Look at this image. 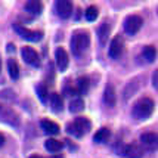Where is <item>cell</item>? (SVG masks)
Returning a JSON list of instances; mask_svg holds the SVG:
<instances>
[{"label": "cell", "instance_id": "6da1fadb", "mask_svg": "<svg viewBox=\"0 0 158 158\" xmlns=\"http://www.w3.org/2000/svg\"><path fill=\"white\" fill-rule=\"evenodd\" d=\"M154 106H155V103L151 98H140L138 102L135 103L131 114L138 120H146V118L151 117V114L154 112Z\"/></svg>", "mask_w": 158, "mask_h": 158}, {"label": "cell", "instance_id": "7a4b0ae2", "mask_svg": "<svg viewBox=\"0 0 158 158\" xmlns=\"http://www.w3.org/2000/svg\"><path fill=\"white\" fill-rule=\"evenodd\" d=\"M90 44V35L86 31H76L71 37V50L74 55H81Z\"/></svg>", "mask_w": 158, "mask_h": 158}, {"label": "cell", "instance_id": "3957f363", "mask_svg": "<svg viewBox=\"0 0 158 158\" xmlns=\"http://www.w3.org/2000/svg\"><path fill=\"white\" fill-rule=\"evenodd\" d=\"M90 127H92L90 120H87V118H84V117H77L73 123L68 124V129L67 130L74 138H83L90 130Z\"/></svg>", "mask_w": 158, "mask_h": 158}, {"label": "cell", "instance_id": "277c9868", "mask_svg": "<svg viewBox=\"0 0 158 158\" xmlns=\"http://www.w3.org/2000/svg\"><path fill=\"white\" fill-rule=\"evenodd\" d=\"M0 121L9 124L12 127H18L21 123L19 115L10 106H7V105H0Z\"/></svg>", "mask_w": 158, "mask_h": 158}, {"label": "cell", "instance_id": "5b68a950", "mask_svg": "<svg viewBox=\"0 0 158 158\" xmlns=\"http://www.w3.org/2000/svg\"><path fill=\"white\" fill-rule=\"evenodd\" d=\"M143 24V19L139 15H129L124 21V31L129 35H135Z\"/></svg>", "mask_w": 158, "mask_h": 158}, {"label": "cell", "instance_id": "8992f818", "mask_svg": "<svg viewBox=\"0 0 158 158\" xmlns=\"http://www.w3.org/2000/svg\"><path fill=\"white\" fill-rule=\"evenodd\" d=\"M14 30L21 35V37H22V39H24V40L33 41V43L40 41L41 37H43V33H41V31H31V30L22 27V25H18V24H15L14 25Z\"/></svg>", "mask_w": 158, "mask_h": 158}, {"label": "cell", "instance_id": "52a82bcc", "mask_svg": "<svg viewBox=\"0 0 158 158\" xmlns=\"http://www.w3.org/2000/svg\"><path fill=\"white\" fill-rule=\"evenodd\" d=\"M21 56H22V59L27 62V64H30V65H34V67H39V65H40L39 53H37L33 48H30V46L22 48V50H21Z\"/></svg>", "mask_w": 158, "mask_h": 158}, {"label": "cell", "instance_id": "ba28073f", "mask_svg": "<svg viewBox=\"0 0 158 158\" xmlns=\"http://www.w3.org/2000/svg\"><path fill=\"white\" fill-rule=\"evenodd\" d=\"M123 49H124V43H123L121 35H115V37L112 39V41H111V44H110V49H108V55H110L111 59H117L118 56L121 55Z\"/></svg>", "mask_w": 158, "mask_h": 158}, {"label": "cell", "instance_id": "9c48e42d", "mask_svg": "<svg viewBox=\"0 0 158 158\" xmlns=\"http://www.w3.org/2000/svg\"><path fill=\"white\" fill-rule=\"evenodd\" d=\"M55 9H56V14H58L59 18L67 19V18H69L71 14H73V3L68 2V0H59V2H56Z\"/></svg>", "mask_w": 158, "mask_h": 158}, {"label": "cell", "instance_id": "30bf717a", "mask_svg": "<svg viewBox=\"0 0 158 158\" xmlns=\"http://www.w3.org/2000/svg\"><path fill=\"white\" fill-rule=\"evenodd\" d=\"M55 58H56V65L59 71H65L68 68V64H69V58H68V53L67 50L64 48H58L55 50Z\"/></svg>", "mask_w": 158, "mask_h": 158}, {"label": "cell", "instance_id": "8fae6325", "mask_svg": "<svg viewBox=\"0 0 158 158\" xmlns=\"http://www.w3.org/2000/svg\"><path fill=\"white\" fill-rule=\"evenodd\" d=\"M140 142H142V145H143L148 151H154V149L157 148L158 138L154 131H146V133H143V135L140 136Z\"/></svg>", "mask_w": 158, "mask_h": 158}, {"label": "cell", "instance_id": "7c38bea8", "mask_svg": "<svg viewBox=\"0 0 158 158\" xmlns=\"http://www.w3.org/2000/svg\"><path fill=\"white\" fill-rule=\"evenodd\" d=\"M123 154L126 158H142L145 152L142 149V146H139L136 143H130L123 148Z\"/></svg>", "mask_w": 158, "mask_h": 158}, {"label": "cell", "instance_id": "4fadbf2b", "mask_svg": "<svg viewBox=\"0 0 158 158\" xmlns=\"http://www.w3.org/2000/svg\"><path fill=\"white\" fill-rule=\"evenodd\" d=\"M103 103L106 105V106H114L115 102H117V95H115V89H114V86L112 84H106L105 86V89H103Z\"/></svg>", "mask_w": 158, "mask_h": 158}, {"label": "cell", "instance_id": "5bb4252c", "mask_svg": "<svg viewBox=\"0 0 158 158\" xmlns=\"http://www.w3.org/2000/svg\"><path fill=\"white\" fill-rule=\"evenodd\" d=\"M139 87H140V83H139L138 78H133V80H130V81L124 86L123 98L126 99V101H129V99H130V98L139 90Z\"/></svg>", "mask_w": 158, "mask_h": 158}, {"label": "cell", "instance_id": "9a60e30c", "mask_svg": "<svg viewBox=\"0 0 158 158\" xmlns=\"http://www.w3.org/2000/svg\"><path fill=\"white\" fill-rule=\"evenodd\" d=\"M40 126L41 129L46 131V133H49V135H58L59 133V124L55 123V121H50V120H41L40 121Z\"/></svg>", "mask_w": 158, "mask_h": 158}, {"label": "cell", "instance_id": "2e32d148", "mask_svg": "<svg viewBox=\"0 0 158 158\" xmlns=\"http://www.w3.org/2000/svg\"><path fill=\"white\" fill-rule=\"evenodd\" d=\"M111 136V131L108 127H102V129H99V130L95 133V136H93V140L96 142V143H105Z\"/></svg>", "mask_w": 158, "mask_h": 158}, {"label": "cell", "instance_id": "e0dca14e", "mask_svg": "<svg viewBox=\"0 0 158 158\" xmlns=\"http://www.w3.org/2000/svg\"><path fill=\"white\" fill-rule=\"evenodd\" d=\"M25 10L33 15H40L41 10H43V5L40 2H37V0H31V2L25 3Z\"/></svg>", "mask_w": 158, "mask_h": 158}, {"label": "cell", "instance_id": "ac0fdd59", "mask_svg": "<svg viewBox=\"0 0 158 158\" xmlns=\"http://www.w3.org/2000/svg\"><path fill=\"white\" fill-rule=\"evenodd\" d=\"M50 106H52V110L56 111V112L62 111V108H64V101H62V98L59 93H52V95H50Z\"/></svg>", "mask_w": 158, "mask_h": 158}, {"label": "cell", "instance_id": "d6986e66", "mask_svg": "<svg viewBox=\"0 0 158 158\" xmlns=\"http://www.w3.org/2000/svg\"><path fill=\"white\" fill-rule=\"evenodd\" d=\"M44 146H46V149H48L49 152L56 154V152H59L62 148H64V143H62L61 140H56V139H48Z\"/></svg>", "mask_w": 158, "mask_h": 158}, {"label": "cell", "instance_id": "ffe728a7", "mask_svg": "<svg viewBox=\"0 0 158 158\" xmlns=\"http://www.w3.org/2000/svg\"><path fill=\"white\" fill-rule=\"evenodd\" d=\"M7 71H9V76L12 80H18L19 77V65L15 59H9L7 61Z\"/></svg>", "mask_w": 158, "mask_h": 158}, {"label": "cell", "instance_id": "44dd1931", "mask_svg": "<svg viewBox=\"0 0 158 158\" xmlns=\"http://www.w3.org/2000/svg\"><path fill=\"white\" fill-rule=\"evenodd\" d=\"M110 31L111 28L108 24H102L101 27L98 28V37H99V40H101V43L102 44H105L106 43V40H108V37H110Z\"/></svg>", "mask_w": 158, "mask_h": 158}, {"label": "cell", "instance_id": "7402d4cb", "mask_svg": "<svg viewBox=\"0 0 158 158\" xmlns=\"http://www.w3.org/2000/svg\"><path fill=\"white\" fill-rule=\"evenodd\" d=\"M142 56L145 58L146 62H154L157 58V50L154 46H145L143 50H142Z\"/></svg>", "mask_w": 158, "mask_h": 158}, {"label": "cell", "instance_id": "603a6c76", "mask_svg": "<svg viewBox=\"0 0 158 158\" xmlns=\"http://www.w3.org/2000/svg\"><path fill=\"white\" fill-rule=\"evenodd\" d=\"M89 77L83 76L80 77L78 80H77V89H78V92L81 93V95H87V92H89Z\"/></svg>", "mask_w": 158, "mask_h": 158}, {"label": "cell", "instance_id": "cb8c5ba5", "mask_svg": "<svg viewBox=\"0 0 158 158\" xmlns=\"http://www.w3.org/2000/svg\"><path fill=\"white\" fill-rule=\"evenodd\" d=\"M83 110H84V101H83V99L77 98L74 101H71V103H69V111H71L73 114L81 112Z\"/></svg>", "mask_w": 158, "mask_h": 158}, {"label": "cell", "instance_id": "d4e9b609", "mask_svg": "<svg viewBox=\"0 0 158 158\" xmlns=\"http://www.w3.org/2000/svg\"><path fill=\"white\" fill-rule=\"evenodd\" d=\"M98 15H99V10H98L96 6H89L87 9H86V19L87 21H96Z\"/></svg>", "mask_w": 158, "mask_h": 158}, {"label": "cell", "instance_id": "484cf974", "mask_svg": "<svg viewBox=\"0 0 158 158\" xmlns=\"http://www.w3.org/2000/svg\"><path fill=\"white\" fill-rule=\"evenodd\" d=\"M0 98L6 99V101H15L16 95H15V92L12 89H5V90H0Z\"/></svg>", "mask_w": 158, "mask_h": 158}, {"label": "cell", "instance_id": "4316f807", "mask_svg": "<svg viewBox=\"0 0 158 158\" xmlns=\"http://www.w3.org/2000/svg\"><path fill=\"white\" fill-rule=\"evenodd\" d=\"M37 96L40 98L43 102H46V98H48V90H46V86H43V84H39V86H37Z\"/></svg>", "mask_w": 158, "mask_h": 158}, {"label": "cell", "instance_id": "83f0119b", "mask_svg": "<svg viewBox=\"0 0 158 158\" xmlns=\"http://www.w3.org/2000/svg\"><path fill=\"white\" fill-rule=\"evenodd\" d=\"M158 71H154V74H152V86L154 87H157L158 86Z\"/></svg>", "mask_w": 158, "mask_h": 158}, {"label": "cell", "instance_id": "f1b7e54d", "mask_svg": "<svg viewBox=\"0 0 158 158\" xmlns=\"http://www.w3.org/2000/svg\"><path fill=\"white\" fill-rule=\"evenodd\" d=\"M64 92H68L67 95H76V90L71 89V87H67V89H64Z\"/></svg>", "mask_w": 158, "mask_h": 158}, {"label": "cell", "instance_id": "f546056e", "mask_svg": "<svg viewBox=\"0 0 158 158\" xmlns=\"http://www.w3.org/2000/svg\"><path fill=\"white\" fill-rule=\"evenodd\" d=\"M3 143H5V136L0 133V146H3Z\"/></svg>", "mask_w": 158, "mask_h": 158}, {"label": "cell", "instance_id": "4dcf8cb0", "mask_svg": "<svg viewBox=\"0 0 158 158\" xmlns=\"http://www.w3.org/2000/svg\"><path fill=\"white\" fill-rule=\"evenodd\" d=\"M30 158H43V157H40V155H31Z\"/></svg>", "mask_w": 158, "mask_h": 158}, {"label": "cell", "instance_id": "1f68e13d", "mask_svg": "<svg viewBox=\"0 0 158 158\" xmlns=\"http://www.w3.org/2000/svg\"><path fill=\"white\" fill-rule=\"evenodd\" d=\"M50 158H62V155H55V157H50Z\"/></svg>", "mask_w": 158, "mask_h": 158}]
</instances>
